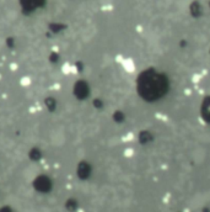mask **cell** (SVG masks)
<instances>
[{"mask_svg":"<svg viewBox=\"0 0 210 212\" xmlns=\"http://www.w3.org/2000/svg\"><path fill=\"white\" fill-rule=\"evenodd\" d=\"M116 62L119 63V66L122 67V69L128 73V74H132L137 70V64H135V61L130 57H123V56H116Z\"/></svg>","mask_w":210,"mask_h":212,"instance_id":"obj_1","label":"cell"},{"mask_svg":"<svg viewBox=\"0 0 210 212\" xmlns=\"http://www.w3.org/2000/svg\"><path fill=\"white\" fill-rule=\"evenodd\" d=\"M50 140L54 145H62L65 142V133L63 131V128H57L52 132Z\"/></svg>","mask_w":210,"mask_h":212,"instance_id":"obj_2","label":"cell"},{"mask_svg":"<svg viewBox=\"0 0 210 212\" xmlns=\"http://www.w3.org/2000/svg\"><path fill=\"white\" fill-rule=\"evenodd\" d=\"M19 85L23 89H27L32 85V78L30 75H22L20 79H19Z\"/></svg>","mask_w":210,"mask_h":212,"instance_id":"obj_3","label":"cell"},{"mask_svg":"<svg viewBox=\"0 0 210 212\" xmlns=\"http://www.w3.org/2000/svg\"><path fill=\"white\" fill-rule=\"evenodd\" d=\"M71 66H73V64L69 63V62L63 63L62 67H60L62 74H64V75H71Z\"/></svg>","mask_w":210,"mask_h":212,"instance_id":"obj_4","label":"cell"},{"mask_svg":"<svg viewBox=\"0 0 210 212\" xmlns=\"http://www.w3.org/2000/svg\"><path fill=\"white\" fill-rule=\"evenodd\" d=\"M135 140V135H134L133 132H128V133H125V135H123L122 136V141L123 142H132V141H134Z\"/></svg>","mask_w":210,"mask_h":212,"instance_id":"obj_5","label":"cell"},{"mask_svg":"<svg viewBox=\"0 0 210 212\" xmlns=\"http://www.w3.org/2000/svg\"><path fill=\"white\" fill-rule=\"evenodd\" d=\"M123 156H124L125 158H132V157L135 156V151H134V148H132V147H128V148L124 149Z\"/></svg>","mask_w":210,"mask_h":212,"instance_id":"obj_6","label":"cell"},{"mask_svg":"<svg viewBox=\"0 0 210 212\" xmlns=\"http://www.w3.org/2000/svg\"><path fill=\"white\" fill-rule=\"evenodd\" d=\"M19 69V64L16 63V62H11L10 64H9V70H11V72H16Z\"/></svg>","mask_w":210,"mask_h":212,"instance_id":"obj_7","label":"cell"},{"mask_svg":"<svg viewBox=\"0 0 210 212\" xmlns=\"http://www.w3.org/2000/svg\"><path fill=\"white\" fill-rule=\"evenodd\" d=\"M78 73H79V68L75 66V64H73L71 66V75H76Z\"/></svg>","mask_w":210,"mask_h":212,"instance_id":"obj_8","label":"cell"},{"mask_svg":"<svg viewBox=\"0 0 210 212\" xmlns=\"http://www.w3.org/2000/svg\"><path fill=\"white\" fill-rule=\"evenodd\" d=\"M201 79V77L200 75H198V74H195V75H193L192 77V81H194V83H198V81Z\"/></svg>","mask_w":210,"mask_h":212,"instance_id":"obj_9","label":"cell"},{"mask_svg":"<svg viewBox=\"0 0 210 212\" xmlns=\"http://www.w3.org/2000/svg\"><path fill=\"white\" fill-rule=\"evenodd\" d=\"M52 89H53V90H59V89H60V84H53L52 85Z\"/></svg>","mask_w":210,"mask_h":212,"instance_id":"obj_10","label":"cell"},{"mask_svg":"<svg viewBox=\"0 0 210 212\" xmlns=\"http://www.w3.org/2000/svg\"><path fill=\"white\" fill-rule=\"evenodd\" d=\"M78 212H84V211H82V210H80V211H78Z\"/></svg>","mask_w":210,"mask_h":212,"instance_id":"obj_11","label":"cell"}]
</instances>
